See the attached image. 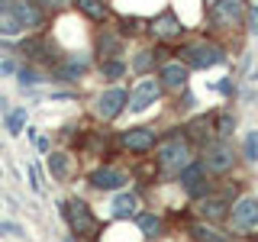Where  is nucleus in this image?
Segmentation results:
<instances>
[{"label":"nucleus","instance_id":"nucleus-29","mask_svg":"<svg viewBox=\"0 0 258 242\" xmlns=\"http://www.w3.org/2000/svg\"><path fill=\"white\" fill-rule=\"evenodd\" d=\"M0 236H23V226L13 220H0Z\"/></svg>","mask_w":258,"mask_h":242},{"label":"nucleus","instance_id":"nucleus-15","mask_svg":"<svg viewBox=\"0 0 258 242\" xmlns=\"http://www.w3.org/2000/svg\"><path fill=\"white\" fill-rule=\"evenodd\" d=\"M158 84H161V87H168V91H184V87H187V68H184L181 62H168V65H161V71H158Z\"/></svg>","mask_w":258,"mask_h":242},{"label":"nucleus","instance_id":"nucleus-33","mask_svg":"<svg viewBox=\"0 0 258 242\" xmlns=\"http://www.w3.org/2000/svg\"><path fill=\"white\" fill-rule=\"evenodd\" d=\"M245 20H248V29L258 32V7H252V10H245Z\"/></svg>","mask_w":258,"mask_h":242},{"label":"nucleus","instance_id":"nucleus-34","mask_svg":"<svg viewBox=\"0 0 258 242\" xmlns=\"http://www.w3.org/2000/svg\"><path fill=\"white\" fill-rule=\"evenodd\" d=\"M0 177H4V168H0Z\"/></svg>","mask_w":258,"mask_h":242},{"label":"nucleus","instance_id":"nucleus-3","mask_svg":"<svg viewBox=\"0 0 258 242\" xmlns=\"http://www.w3.org/2000/svg\"><path fill=\"white\" fill-rule=\"evenodd\" d=\"M126 103H129V91H126V87H107V91L97 94L94 113H97V119L110 123V119H116L119 113L126 110Z\"/></svg>","mask_w":258,"mask_h":242},{"label":"nucleus","instance_id":"nucleus-25","mask_svg":"<svg viewBox=\"0 0 258 242\" xmlns=\"http://www.w3.org/2000/svg\"><path fill=\"white\" fill-rule=\"evenodd\" d=\"M190 232H194V239H197V242H226V236H220V232H216L213 226H204V223L194 226Z\"/></svg>","mask_w":258,"mask_h":242},{"label":"nucleus","instance_id":"nucleus-17","mask_svg":"<svg viewBox=\"0 0 258 242\" xmlns=\"http://www.w3.org/2000/svg\"><path fill=\"white\" fill-rule=\"evenodd\" d=\"M48 171H52L55 181H68V177L75 174V161H71L68 152L55 149V152H48Z\"/></svg>","mask_w":258,"mask_h":242},{"label":"nucleus","instance_id":"nucleus-26","mask_svg":"<svg viewBox=\"0 0 258 242\" xmlns=\"http://www.w3.org/2000/svg\"><path fill=\"white\" fill-rule=\"evenodd\" d=\"M32 4H36L39 10H42V13L48 16V13H61V10H68V7H71V0H32Z\"/></svg>","mask_w":258,"mask_h":242},{"label":"nucleus","instance_id":"nucleus-27","mask_svg":"<svg viewBox=\"0 0 258 242\" xmlns=\"http://www.w3.org/2000/svg\"><path fill=\"white\" fill-rule=\"evenodd\" d=\"M242 155H245L248 161H258V129H252V133L245 136V142H242Z\"/></svg>","mask_w":258,"mask_h":242},{"label":"nucleus","instance_id":"nucleus-21","mask_svg":"<svg viewBox=\"0 0 258 242\" xmlns=\"http://www.w3.org/2000/svg\"><path fill=\"white\" fill-rule=\"evenodd\" d=\"M136 229L142 232V239H158L161 236V220L155 213H136Z\"/></svg>","mask_w":258,"mask_h":242},{"label":"nucleus","instance_id":"nucleus-12","mask_svg":"<svg viewBox=\"0 0 258 242\" xmlns=\"http://www.w3.org/2000/svg\"><path fill=\"white\" fill-rule=\"evenodd\" d=\"M232 226L239 232L258 229V200L255 197H242L236 207H232Z\"/></svg>","mask_w":258,"mask_h":242},{"label":"nucleus","instance_id":"nucleus-32","mask_svg":"<svg viewBox=\"0 0 258 242\" xmlns=\"http://www.w3.org/2000/svg\"><path fill=\"white\" fill-rule=\"evenodd\" d=\"M16 75V58H0V78H13Z\"/></svg>","mask_w":258,"mask_h":242},{"label":"nucleus","instance_id":"nucleus-9","mask_svg":"<svg viewBox=\"0 0 258 242\" xmlns=\"http://www.w3.org/2000/svg\"><path fill=\"white\" fill-rule=\"evenodd\" d=\"M126 181L129 177L113 165H100V168H94V171L87 174V184H91L94 191H123Z\"/></svg>","mask_w":258,"mask_h":242},{"label":"nucleus","instance_id":"nucleus-23","mask_svg":"<svg viewBox=\"0 0 258 242\" xmlns=\"http://www.w3.org/2000/svg\"><path fill=\"white\" fill-rule=\"evenodd\" d=\"M100 75L107 81H119L126 75V62L123 58H100Z\"/></svg>","mask_w":258,"mask_h":242},{"label":"nucleus","instance_id":"nucleus-14","mask_svg":"<svg viewBox=\"0 0 258 242\" xmlns=\"http://www.w3.org/2000/svg\"><path fill=\"white\" fill-rule=\"evenodd\" d=\"M94 48H97L100 58H119V55H123V36H119L116 29L103 26L97 32V39H94Z\"/></svg>","mask_w":258,"mask_h":242},{"label":"nucleus","instance_id":"nucleus-4","mask_svg":"<svg viewBox=\"0 0 258 242\" xmlns=\"http://www.w3.org/2000/svg\"><path fill=\"white\" fill-rule=\"evenodd\" d=\"M245 0H213V7H210V20H213V26L220 29H229V26H239L242 20H245Z\"/></svg>","mask_w":258,"mask_h":242},{"label":"nucleus","instance_id":"nucleus-1","mask_svg":"<svg viewBox=\"0 0 258 242\" xmlns=\"http://www.w3.org/2000/svg\"><path fill=\"white\" fill-rule=\"evenodd\" d=\"M58 207H61V216H64V223H68V229L75 232L78 239H97L100 236V223H97L94 210L81 197H68V200H61Z\"/></svg>","mask_w":258,"mask_h":242},{"label":"nucleus","instance_id":"nucleus-28","mask_svg":"<svg viewBox=\"0 0 258 242\" xmlns=\"http://www.w3.org/2000/svg\"><path fill=\"white\" fill-rule=\"evenodd\" d=\"M152 62H155V52H139V55L133 58V68L139 71V75H145V71L152 68Z\"/></svg>","mask_w":258,"mask_h":242},{"label":"nucleus","instance_id":"nucleus-31","mask_svg":"<svg viewBox=\"0 0 258 242\" xmlns=\"http://www.w3.org/2000/svg\"><path fill=\"white\" fill-rule=\"evenodd\" d=\"M216 126H220V129H216L220 136H229V133H232V126H236V119H232L229 113H223V116L216 119Z\"/></svg>","mask_w":258,"mask_h":242},{"label":"nucleus","instance_id":"nucleus-22","mask_svg":"<svg viewBox=\"0 0 258 242\" xmlns=\"http://www.w3.org/2000/svg\"><path fill=\"white\" fill-rule=\"evenodd\" d=\"M200 216L204 220H223L226 216V200L223 197H200Z\"/></svg>","mask_w":258,"mask_h":242},{"label":"nucleus","instance_id":"nucleus-5","mask_svg":"<svg viewBox=\"0 0 258 242\" xmlns=\"http://www.w3.org/2000/svg\"><path fill=\"white\" fill-rule=\"evenodd\" d=\"M181 58L190 65V68H213V65L223 62V48L213 42H190L181 48Z\"/></svg>","mask_w":258,"mask_h":242},{"label":"nucleus","instance_id":"nucleus-6","mask_svg":"<svg viewBox=\"0 0 258 242\" xmlns=\"http://www.w3.org/2000/svg\"><path fill=\"white\" fill-rule=\"evenodd\" d=\"M161 91H165V87L158 84V78H142L139 84L129 91V103H126V107L133 110V113H145L152 103H158Z\"/></svg>","mask_w":258,"mask_h":242},{"label":"nucleus","instance_id":"nucleus-20","mask_svg":"<svg viewBox=\"0 0 258 242\" xmlns=\"http://www.w3.org/2000/svg\"><path fill=\"white\" fill-rule=\"evenodd\" d=\"M26 126H29V110H26V107H10V110H7L4 129H7L10 136H20Z\"/></svg>","mask_w":258,"mask_h":242},{"label":"nucleus","instance_id":"nucleus-24","mask_svg":"<svg viewBox=\"0 0 258 242\" xmlns=\"http://www.w3.org/2000/svg\"><path fill=\"white\" fill-rule=\"evenodd\" d=\"M23 32H26V29L16 23L13 13H0V39H20Z\"/></svg>","mask_w":258,"mask_h":242},{"label":"nucleus","instance_id":"nucleus-10","mask_svg":"<svg viewBox=\"0 0 258 242\" xmlns=\"http://www.w3.org/2000/svg\"><path fill=\"white\" fill-rule=\"evenodd\" d=\"M149 29H152V36H155V39H161V42H171V39H181L184 36V23L177 20L171 10H161L155 20L149 23Z\"/></svg>","mask_w":258,"mask_h":242},{"label":"nucleus","instance_id":"nucleus-30","mask_svg":"<svg viewBox=\"0 0 258 242\" xmlns=\"http://www.w3.org/2000/svg\"><path fill=\"white\" fill-rule=\"evenodd\" d=\"M26 171H29V188H32V194H42V181H39V165L32 161Z\"/></svg>","mask_w":258,"mask_h":242},{"label":"nucleus","instance_id":"nucleus-18","mask_svg":"<svg viewBox=\"0 0 258 242\" xmlns=\"http://www.w3.org/2000/svg\"><path fill=\"white\" fill-rule=\"evenodd\" d=\"M71 7H78V10L84 13L91 23H103V20L110 16L107 0H71Z\"/></svg>","mask_w":258,"mask_h":242},{"label":"nucleus","instance_id":"nucleus-11","mask_svg":"<svg viewBox=\"0 0 258 242\" xmlns=\"http://www.w3.org/2000/svg\"><path fill=\"white\" fill-rule=\"evenodd\" d=\"M7 13H13L16 23H20L23 29H42V26H45V13L39 10L32 0H13Z\"/></svg>","mask_w":258,"mask_h":242},{"label":"nucleus","instance_id":"nucleus-35","mask_svg":"<svg viewBox=\"0 0 258 242\" xmlns=\"http://www.w3.org/2000/svg\"><path fill=\"white\" fill-rule=\"evenodd\" d=\"M210 4H213V0H210Z\"/></svg>","mask_w":258,"mask_h":242},{"label":"nucleus","instance_id":"nucleus-8","mask_svg":"<svg viewBox=\"0 0 258 242\" xmlns=\"http://www.w3.org/2000/svg\"><path fill=\"white\" fill-rule=\"evenodd\" d=\"M119 145H123L126 152H133V155H145V152L155 149V129L133 126V129H126V133L119 136Z\"/></svg>","mask_w":258,"mask_h":242},{"label":"nucleus","instance_id":"nucleus-13","mask_svg":"<svg viewBox=\"0 0 258 242\" xmlns=\"http://www.w3.org/2000/svg\"><path fill=\"white\" fill-rule=\"evenodd\" d=\"M181 188L190 194V197H204V194L210 191V184H207V171H204V165H187V168H181Z\"/></svg>","mask_w":258,"mask_h":242},{"label":"nucleus","instance_id":"nucleus-7","mask_svg":"<svg viewBox=\"0 0 258 242\" xmlns=\"http://www.w3.org/2000/svg\"><path fill=\"white\" fill-rule=\"evenodd\" d=\"M236 165V152H232L229 142H210L204 149V171H229V168Z\"/></svg>","mask_w":258,"mask_h":242},{"label":"nucleus","instance_id":"nucleus-2","mask_svg":"<svg viewBox=\"0 0 258 242\" xmlns=\"http://www.w3.org/2000/svg\"><path fill=\"white\" fill-rule=\"evenodd\" d=\"M190 165V145L184 139V133H168L165 139L158 142V168L165 174H177L181 168Z\"/></svg>","mask_w":258,"mask_h":242},{"label":"nucleus","instance_id":"nucleus-19","mask_svg":"<svg viewBox=\"0 0 258 242\" xmlns=\"http://www.w3.org/2000/svg\"><path fill=\"white\" fill-rule=\"evenodd\" d=\"M13 78H16V84H20L23 91H32V87H39L42 81H48L36 65H16V75Z\"/></svg>","mask_w":258,"mask_h":242},{"label":"nucleus","instance_id":"nucleus-16","mask_svg":"<svg viewBox=\"0 0 258 242\" xmlns=\"http://www.w3.org/2000/svg\"><path fill=\"white\" fill-rule=\"evenodd\" d=\"M110 213L113 220H129V216L139 213V197H136L133 191H116V197H113L110 204Z\"/></svg>","mask_w":258,"mask_h":242}]
</instances>
